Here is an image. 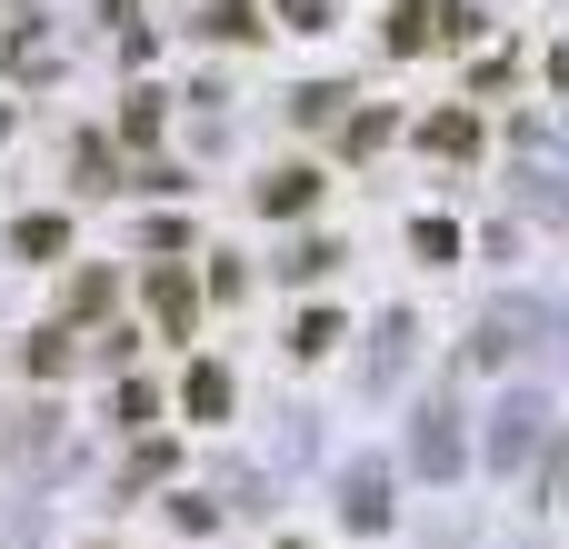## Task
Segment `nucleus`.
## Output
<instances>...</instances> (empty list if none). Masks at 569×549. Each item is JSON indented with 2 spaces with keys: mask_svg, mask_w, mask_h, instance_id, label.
Masks as SVG:
<instances>
[{
  "mask_svg": "<svg viewBox=\"0 0 569 549\" xmlns=\"http://www.w3.org/2000/svg\"><path fill=\"white\" fill-rule=\"evenodd\" d=\"M480 10L470 0H400L390 10V50H440V40H470Z\"/></svg>",
  "mask_w": 569,
  "mask_h": 549,
  "instance_id": "f257e3e1",
  "label": "nucleus"
},
{
  "mask_svg": "<svg viewBox=\"0 0 569 549\" xmlns=\"http://www.w3.org/2000/svg\"><path fill=\"white\" fill-rule=\"evenodd\" d=\"M540 440H550V410H540L530 390H510V400H500V430H490V470H500V480H520Z\"/></svg>",
  "mask_w": 569,
  "mask_h": 549,
  "instance_id": "f03ea898",
  "label": "nucleus"
},
{
  "mask_svg": "<svg viewBox=\"0 0 569 549\" xmlns=\"http://www.w3.org/2000/svg\"><path fill=\"white\" fill-rule=\"evenodd\" d=\"M410 460H420L430 480H450V470H460V400H450V390L420 410V430H410Z\"/></svg>",
  "mask_w": 569,
  "mask_h": 549,
  "instance_id": "7ed1b4c3",
  "label": "nucleus"
},
{
  "mask_svg": "<svg viewBox=\"0 0 569 549\" xmlns=\"http://www.w3.org/2000/svg\"><path fill=\"white\" fill-rule=\"evenodd\" d=\"M340 520H350V530H390V470H380V460L340 470Z\"/></svg>",
  "mask_w": 569,
  "mask_h": 549,
  "instance_id": "20e7f679",
  "label": "nucleus"
},
{
  "mask_svg": "<svg viewBox=\"0 0 569 549\" xmlns=\"http://www.w3.org/2000/svg\"><path fill=\"white\" fill-rule=\"evenodd\" d=\"M310 200H320V170H300V160H290V170H270V180H260V210H270V220H300V210H310Z\"/></svg>",
  "mask_w": 569,
  "mask_h": 549,
  "instance_id": "39448f33",
  "label": "nucleus"
},
{
  "mask_svg": "<svg viewBox=\"0 0 569 549\" xmlns=\"http://www.w3.org/2000/svg\"><path fill=\"white\" fill-rule=\"evenodd\" d=\"M10 250H20V260H60V250H70V220H60V210H20V220H10Z\"/></svg>",
  "mask_w": 569,
  "mask_h": 549,
  "instance_id": "423d86ee",
  "label": "nucleus"
},
{
  "mask_svg": "<svg viewBox=\"0 0 569 549\" xmlns=\"http://www.w3.org/2000/svg\"><path fill=\"white\" fill-rule=\"evenodd\" d=\"M150 310H160V330H170V340H190V320H200V290H190L180 270H150Z\"/></svg>",
  "mask_w": 569,
  "mask_h": 549,
  "instance_id": "0eeeda50",
  "label": "nucleus"
},
{
  "mask_svg": "<svg viewBox=\"0 0 569 549\" xmlns=\"http://www.w3.org/2000/svg\"><path fill=\"white\" fill-rule=\"evenodd\" d=\"M420 150H440V160H470V150H480V120H470V110H430V120H420Z\"/></svg>",
  "mask_w": 569,
  "mask_h": 549,
  "instance_id": "6e6552de",
  "label": "nucleus"
},
{
  "mask_svg": "<svg viewBox=\"0 0 569 549\" xmlns=\"http://www.w3.org/2000/svg\"><path fill=\"white\" fill-rule=\"evenodd\" d=\"M180 410H190V420H230V370H220V360H200V370L180 380Z\"/></svg>",
  "mask_w": 569,
  "mask_h": 549,
  "instance_id": "1a4fd4ad",
  "label": "nucleus"
},
{
  "mask_svg": "<svg viewBox=\"0 0 569 549\" xmlns=\"http://www.w3.org/2000/svg\"><path fill=\"white\" fill-rule=\"evenodd\" d=\"M290 350H300V360H330V350H340V310H300V320H290Z\"/></svg>",
  "mask_w": 569,
  "mask_h": 549,
  "instance_id": "9d476101",
  "label": "nucleus"
},
{
  "mask_svg": "<svg viewBox=\"0 0 569 549\" xmlns=\"http://www.w3.org/2000/svg\"><path fill=\"white\" fill-rule=\"evenodd\" d=\"M340 260H350V250H340V240H300V250H290V260H280V280H330V270H340Z\"/></svg>",
  "mask_w": 569,
  "mask_h": 549,
  "instance_id": "9b49d317",
  "label": "nucleus"
},
{
  "mask_svg": "<svg viewBox=\"0 0 569 549\" xmlns=\"http://www.w3.org/2000/svg\"><path fill=\"white\" fill-rule=\"evenodd\" d=\"M400 370H410V320H390V330H380V350H370V390H390Z\"/></svg>",
  "mask_w": 569,
  "mask_h": 549,
  "instance_id": "f8f14e48",
  "label": "nucleus"
},
{
  "mask_svg": "<svg viewBox=\"0 0 569 549\" xmlns=\"http://www.w3.org/2000/svg\"><path fill=\"white\" fill-rule=\"evenodd\" d=\"M110 290H120L110 270H80V280H70V320H100V310H110Z\"/></svg>",
  "mask_w": 569,
  "mask_h": 549,
  "instance_id": "ddd939ff",
  "label": "nucleus"
},
{
  "mask_svg": "<svg viewBox=\"0 0 569 549\" xmlns=\"http://www.w3.org/2000/svg\"><path fill=\"white\" fill-rule=\"evenodd\" d=\"M120 140H160V90H130V110H120Z\"/></svg>",
  "mask_w": 569,
  "mask_h": 549,
  "instance_id": "4468645a",
  "label": "nucleus"
},
{
  "mask_svg": "<svg viewBox=\"0 0 569 549\" xmlns=\"http://www.w3.org/2000/svg\"><path fill=\"white\" fill-rule=\"evenodd\" d=\"M410 250H420V260H460V230H450V220H410Z\"/></svg>",
  "mask_w": 569,
  "mask_h": 549,
  "instance_id": "2eb2a0df",
  "label": "nucleus"
},
{
  "mask_svg": "<svg viewBox=\"0 0 569 549\" xmlns=\"http://www.w3.org/2000/svg\"><path fill=\"white\" fill-rule=\"evenodd\" d=\"M60 370H70V330H40L30 340V380H60Z\"/></svg>",
  "mask_w": 569,
  "mask_h": 549,
  "instance_id": "dca6fc26",
  "label": "nucleus"
},
{
  "mask_svg": "<svg viewBox=\"0 0 569 549\" xmlns=\"http://www.w3.org/2000/svg\"><path fill=\"white\" fill-rule=\"evenodd\" d=\"M210 30H220V40H260V10H250V0H210Z\"/></svg>",
  "mask_w": 569,
  "mask_h": 549,
  "instance_id": "f3484780",
  "label": "nucleus"
},
{
  "mask_svg": "<svg viewBox=\"0 0 569 549\" xmlns=\"http://www.w3.org/2000/svg\"><path fill=\"white\" fill-rule=\"evenodd\" d=\"M380 140H400V120H390V110H360V120H350V150H360V160H370V150H380Z\"/></svg>",
  "mask_w": 569,
  "mask_h": 549,
  "instance_id": "a211bd4d",
  "label": "nucleus"
},
{
  "mask_svg": "<svg viewBox=\"0 0 569 549\" xmlns=\"http://www.w3.org/2000/svg\"><path fill=\"white\" fill-rule=\"evenodd\" d=\"M120 420L150 430V420H160V390H150V380H120Z\"/></svg>",
  "mask_w": 569,
  "mask_h": 549,
  "instance_id": "6ab92c4d",
  "label": "nucleus"
},
{
  "mask_svg": "<svg viewBox=\"0 0 569 549\" xmlns=\"http://www.w3.org/2000/svg\"><path fill=\"white\" fill-rule=\"evenodd\" d=\"M340 100H350V90H330V80H310V90H300L290 110H300V120H340Z\"/></svg>",
  "mask_w": 569,
  "mask_h": 549,
  "instance_id": "aec40b11",
  "label": "nucleus"
},
{
  "mask_svg": "<svg viewBox=\"0 0 569 549\" xmlns=\"http://www.w3.org/2000/svg\"><path fill=\"white\" fill-rule=\"evenodd\" d=\"M80 190H120V170H110V150H100V140H80Z\"/></svg>",
  "mask_w": 569,
  "mask_h": 549,
  "instance_id": "412c9836",
  "label": "nucleus"
},
{
  "mask_svg": "<svg viewBox=\"0 0 569 549\" xmlns=\"http://www.w3.org/2000/svg\"><path fill=\"white\" fill-rule=\"evenodd\" d=\"M280 20L290 30H330V0H280Z\"/></svg>",
  "mask_w": 569,
  "mask_h": 549,
  "instance_id": "4be33fe9",
  "label": "nucleus"
},
{
  "mask_svg": "<svg viewBox=\"0 0 569 549\" xmlns=\"http://www.w3.org/2000/svg\"><path fill=\"white\" fill-rule=\"evenodd\" d=\"M550 80H560V90H569V50H560V60H550Z\"/></svg>",
  "mask_w": 569,
  "mask_h": 549,
  "instance_id": "5701e85b",
  "label": "nucleus"
},
{
  "mask_svg": "<svg viewBox=\"0 0 569 549\" xmlns=\"http://www.w3.org/2000/svg\"><path fill=\"white\" fill-rule=\"evenodd\" d=\"M280 549H310V540H280Z\"/></svg>",
  "mask_w": 569,
  "mask_h": 549,
  "instance_id": "b1692460",
  "label": "nucleus"
}]
</instances>
